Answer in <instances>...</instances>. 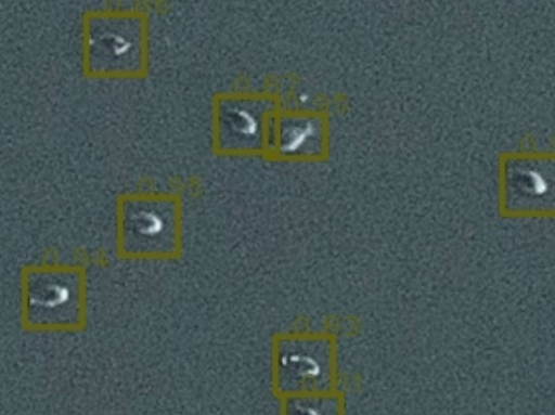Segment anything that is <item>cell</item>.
I'll return each instance as SVG.
<instances>
[{
    "mask_svg": "<svg viewBox=\"0 0 555 415\" xmlns=\"http://www.w3.org/2000/svg\"><path fill=\"white\" fill-rule=\"evenodd\" d=\"M90 48L92 55L99 56V61L106 60L107 67L126 68L137 61L140 39L137 30L125 29L121 23H115L92 30Z\"/></svg>",
    "mask_w": 555,
    "mask_h": 415,
    "instance_id": "cell-3",
    "label": "cell"
},
{
    "mask_svg": "<svg viewBox=\"0 0 555 415\" xmlns=\"http://www.w3.org/2000/svg\"><path fill=\"white\" fill-rule=\"evenodd\" d=\"M122 232L134 252L162 254L164 246L172 245L176 219L159 202H140L126 211Z\"/></svg>",
    "mask_w": 555,
    "mask_h": 415,
    "instance_id": "cell-2",
    "label": "cell"
},
{
    "mask_svg": "<svg viewBox=\"0 0 555 415\" xmlns=\"http://www.w3.org/2000/svg\"><path fill=\"white\" fill-rule=\"evenodd\" d=\"M283 415H344L341 401L326 393L288 397Z\"/></svg>",
    "mask_w": 555,
    "mask_h": 415,
    "instance_id": "cell-4",
    "label": "cell"
},
{
    "mask_svg": "<svg viewBox=\"0 0 555 415\" xmlns=\"http://www.w3.org/2000/svg\"><path fill=\"white\" fill-rule=\"evenodd\" d=\"M75 272H39L24 283V312L29 326L72 329L80 326L83 293Z\"/></svg>",
    "mask_w": 555,
    "mask_h": 415,
    "instance_id": "cell-1",
    "label": "cell"
}]
</instances>
